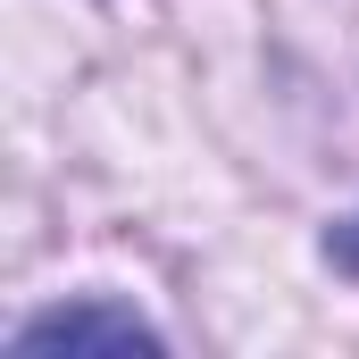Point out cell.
<instances>
[{"instance_id":"obj_1","label":"cell","mask_w":359,"mask_h":359,"mask_svg":"<svg viewBox=\"0 0 359 359\" xmlns=\"http://www.w3.org/2000/svg\"><path fill=\"white\" fill-rule=\"evenodd\" d=\"M76 343H117V351H159V334L134 318V309H50V318H25L17 326V351H76Z\"/></svg>"},{"instance_id":"obj_2","label":"cell","mask_w":359,"mask_h":359,"mask_svg":"<svg viewBox=\"0 0 359 359\" xmlns=\"http://www.w3.org/2000/svg\"><path fill=\"white\" fill-rule=\"evenodd\" d=\"M326 251H334L343 268H359V217H351V226H334V243H326Z\"/></svg>"}]
</instances>
